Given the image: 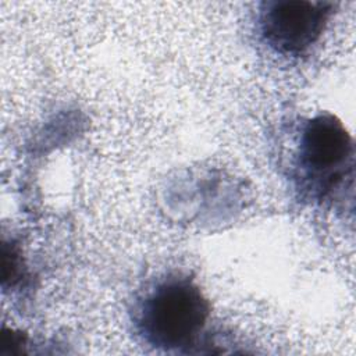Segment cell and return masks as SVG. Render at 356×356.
<instances>
[{"mask_svg": "<svg viewBox=\"0 0 356 356\" xmlns=\"http://www.w3.org/2000/svg\"><path fill=\"white\" fill-rule=\"evenodd\" d=\"M210 316L200 288L185 277L159 282L139 303L136 325L147 343L164 350L192 345Z\"/></svg>", "mask_w": 356, "mask_h": 356, "instance_id": "1", "label": "cell"}, {"mask_svg": "<svg viewBox=\"0 0 356 356\" xmlns=\"http://www.w3.org/2000/svg\"><path fill=\"white\" fill-rule=\"evenodd\" d=\"M353 165V142L343 124L331 114L309 120L299 145V188L323 199L334 191Z\"/></svg>", "mask_w": 356, "mask_h": 356, "instance_id": "2", "label": "cell"}, {"mask_svg": "<svg viewBox=\"0 0 356 356\" xmlns=\"http://www.w3.org/2000/svg\"><path fill=\"white\" fill-rule=\"evenodd\" d=\"M332 4L325 1L275 0L260 10V31L270 47L282 54H300L321 36Z\"/></svg>", "mask_w": 356, "mask_h": 356, "instance_id": "3", "label": "cell"}, {"mask_svg": "<svg viewBox=\"0 0 356 356\" xmlns=\"http://www.w3.org/2000/svg\"><path fill=\"white\" fill-rule=\"evenodd\" d=\"M21 252L14 243L3 245V285L7 282L13 286L18 282L22 274Z\"/></svg>", "mask_w": 356, "mask_h": 356, "instance_id": "4", "label": "cell"}]
</instances>
